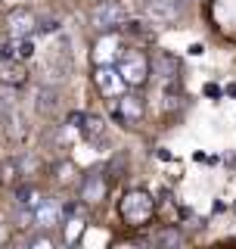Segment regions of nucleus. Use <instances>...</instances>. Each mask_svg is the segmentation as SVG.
<instances>
[{
  "mask_svg": "<svg viewBox=\"0 0 236 249\" xmlns=\"http://www.w3.org/2000/svg\"><path fill=\"white\" fill-rule=\"evenodd\" d=\"M118 72H121L128 88H143V84L149 81V75H152V59H149L143 50L128 47V50L118 56Z\"/></svg>",
  "mask_w": 236,
  "mask_h": 249,
  "instance_id": "obj_1",
  "label": "nucleus"
},
{
  "mask_svg": "<svg viewBox=\"0 0 236 249\" xmlns=\"http://www.w3.org/2000/svg\"><path fill=\"white\" fill-rule=\"evenodd\" d=\"M118 212H121V218L131 224V228H140V224H146L149 218H152L155 199L149 196L146 190H128L121 196V202H118Z\"/></svg>",
  "mask_w": 236,
  "mask_h": 249,
  "instance_id": "obj_2",
  "label": "nucleus"
},
{
  "mask_svg": "<svg viewBox=\"0 0 236 249\" xmlns=\"http://www.w3.org/2000/svg\"><path fill=\"white\" fill-rule=\"evenodd\" d=\"M90 25L97 31H115L121 25H128V10H124L121 3H115V0H100L97 6L90 10Z\"/></svg>",
  "mask_w": 236,
  "mask_h": 249,
  "instance_id": "obj_3",
  "label": "nucleus"
},
{
  "mask_svg": "<svg viewBox=\"0 0 236 249\" xmlns=\"http://www.w3.org/2000/svg\"><path fill=\"white\" fill-rule=\"evenodd\" d=\"M3 31L10 37H31L37 31V13L31 6H13V10H6Z\"/></svg>",
  "mask_w": 236,
  "mask_h": 249,
  "instance_id": "obj_4",
  "label": "nucleus"
},
{
  "mask_svg": "<svg viewBox=\"0 0 236 249\" xmlns=\"http://www.w3.org/2000/svg\"><path fill=\"white\" fill-rule=\"evenodd\" d=\"M109 193V175L106 168H93L87 175L81 178V184H78V199L84 202V206H97V202H103Z\"/></svg>",
  "mask_w": 236,
  "mask_h": 249,
  "instance_id": "obj_5",
  "label": "nucleus"
},
{
  "mask_svg": "<svg viewBox=\"0 0 236 249\" xmlns=\"http://www.w3.org/2000/svg\"><path fill=\"white\" fill-rule=\"evenodd\" d=\"M143 16L152 25H174L184 16V0H143Z\"/></svg>",
  "mask_w": 236,
  "mask_h": 249,
  "instance_id": "obj_6",
  "label": "nucleus"
},
{
  "mask_svg": "<svg viewBox=\"0 0 236 249\" xmlns=\"http://www.w3.org/2000/svg\"><path fill=\"white\" fill-rule=\"evenodd\" d=\"M62 221H66V209H62V202L53 199V196H41V202L34 206V228L53 231V228H59Z\"/></svg>",
  "mask_w": 236,
  "mask_h": 249,
  "instance_id": "obj_7",
  "label": "nucleus"
},
{
  "mask_svg": "<svg viewBox=\"0 0 236 249\" xmlns=\"http://www.w3.org/2000/svg\"><path fill=\"white\" fill-rule=\"evenodd\" d=\"M115 119L124 122V124H140L143 122V97H137V93H121V97H115Z\"/></svg>",
  "mask_w": 236,
  "mask_h": 249,
  "instance_id": "obj_8",
  "label": "nucleus"
},
{
  "mask_svg": "<svg viewBox=\"0 0 236 249\" xmlns=\"http://www.w3.org/2000/svg\"><path fill=\"white\" fill-rule=\"evenodd\" d=\"M0 84L3 88H25L28 84V62L25 59H0Z\"/></svg>",
  "mask_w": 236,
  "mask_h": 249,
  "instance_id": "obj_9",
  "label": "nucleus"
},
{
  "mask_svg": "<svg viewBox=\"0 0 236 249\" xmlns=\"http://www.w3.org/2000/svg\"><path fill=\"white\" fill-rule=\"evenodd\" d=\"M93 84H97V90L106 93V97H121L118 90H121L124 78H121V72H118V66H97ZM124 88H128V84H124Z\"/></svg>",
  "mask_w": 236,
  "mask_h": 249,
  "instance_id": "obj_10",
  "label": "nucleus"
},
{
  "mask_svg": "<svg viewBox=\"0 0 236 249\" xmlns=\"http://www.w3.org/2000/svg\"><path fill=\"white\" fill-rule=\"evenodd\" d=\"M34 56V41L31 37H3V44H0V59H31Z\"/></svg>",
  "mask_w": 236,
  "mask_h": 249,
  "instance_id": "obj_11",
  "label": "nucleus"
},
{
  "mask_svg": "<svg viewBox=\"0 0 236 249\" xmlns=\"http://www.w3.org/2000/svg\"><path fill=\"white\" fill-rule=\"evenodd\" d=\"M34 112L44 115V119H53V115L59 112V90L50 88V84L34 88Z\"/></svg>",
  "mask_w": 236,
  "mask_h": 249,
  "instance_id": "obj_12",
  "label": "nucleus"
},
{
  "mask_svg": "<svg viewBox=\"0 0 236 249\" xmlns=\"http://www.w3.org/2000/svg\"><path fill=\"white\" fill-rule=\"evenodd\" d=\"M152 72L159 78H165L168 84H174L177 75H180V62H177V56H171V53H155L152 56Z\"/></svg>",
  "mask_w": 236,
  "mask_h": 249,
  "instance_id": "obj_13",
  "label": "nucleus"
},
{
  "mask_svg": "<svg viewBox=\"0 0 236 249\" xmlns=\"http://www.w3.org/2000/svg\"><path fill=\"white\" fill-rule=\"evenodd\" d=\"M13 202L16 206H25V209H34L41 202V193H37V187L31 181H19L13 187Z\"/></svg>",
  "mask_w": 236,
  "mask_h": 249,
  "instance_id": "obj_14",
  "label": "nucleus"
},
{
  "mask_svg": "<svg viewBox=\"0 0 236 249\" xmlns=\"http://www.w3.org/2000/svg\"><path fill=\"white\" fill-rule=\"evenodd\" d=\"M19 181H25L19 156H13V159H3V162H0V184H3V187H16Z\"/></svg>",
  "mask_w": 236,
  "mask_h": 249,
  "instance_id": "obj_15",
  "label": "nucleus"
},
{
  "mask_svg": "<svg viewBox=\"0 0 236 249\" xmlns=\"http://www.w3.org/2000/svg\"><path fill=\"white\" fill-rule=\"evenodd\" d=\"M53 181H56L59 187L75 184V181H78V168H75V162H72V159L56 162V165H53Z\"/></svg>",
  "mask_w": 236,
  "mask_h": 249,
  "instance_id": "obj_16",
  "label": "nucleus"
},
{
  "mask_svg": "<svg viewBox=\"0 0 236 249\" xmlns=\"http://www.w3.org/2000/svg\"><path fill=\"white\" fill-rule=\"evenodd\" d=\"M10 90H13V88H3V90H0V122H3L6 115H13L16 109H19V106H16V100H13V93H10Z\"/></svg>",
  "mask_w": 236,
  "mask_h": 249,
  "instance_id": "obj_17",
  "label": "nucleus"
},
{
  "mask_svg": "<svg viewBox=\"0 0 236 249\" xmlns=\"http://www.w3.org/2000/svg\"><path fill=\"white\" fill-rule=\"evenodd\" d=\"M62 224H68V233H66V243H75L78 237H81V231H84V218H78V215H72V218H66Z\"/></svg>",
  "mask_w": 236,
  "mask_h": 249,
  "instance_id": "obj_18",
  "label": "nucleus"
},
{
  "mask_svg": "<svg viewBox=\"0 0 236 249\" xmlns=\"http://www.w3.org/2000/svg\"><path fill=\"white\" fill-rule=\"evenodd\" d=\"M155 243H159V246H180V243H184V233L174 231V228H168V231H162L159 237H155Z\"/></svg>",
  "mask_w": 236,
  "mask_h": 249,
  "instance_id": "obj_19",
  "label": "nucleus"
},
{
  "mask_svg": "<svg viewBox=\"0 0 236 249\" xmlns=\"http://www.w3.org/2000/svg\"><path fill=\"white\" fill-rule=\"evenodd\" d=\"M25 246H53V231H41V228H37V233L25 237Z\"/></svg>",
  "mask_w": 236,
  "mask_h": 249,
  "instance_id": "obj_20",
  "label": "nucleus"
},
{
  "mask_svg": "<svg viewBox=\"0 0 236 249\" xmlns=\"http://www.w3.org/2000/svg\"><path fill=\"white\" fill-rule=\"evenodd\" d=\"M37 31H44V35L59 31V19H37Z\"/></svg>",
  "mask_w": 236,
  "mask_h": 249,
  "instance_id": "obj_21",
  "label": "nucleus"
}]
</instances>
